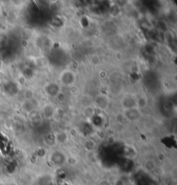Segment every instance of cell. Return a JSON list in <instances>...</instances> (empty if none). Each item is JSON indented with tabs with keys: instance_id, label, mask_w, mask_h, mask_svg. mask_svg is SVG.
<instances>
[]
</instances>
